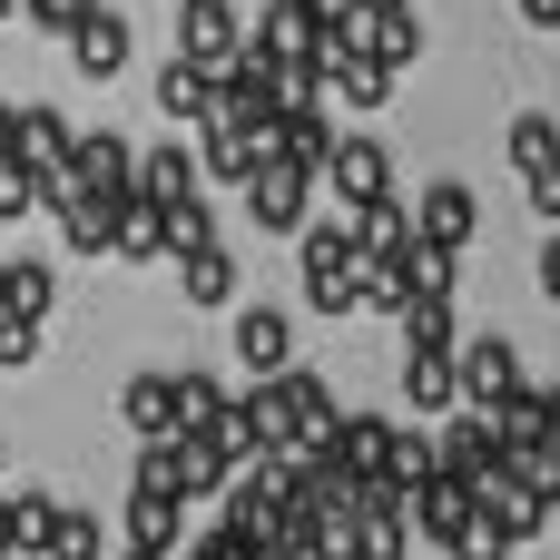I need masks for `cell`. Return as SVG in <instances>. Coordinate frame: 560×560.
I'll use <instances>...</instances> for the list:
<instances>
[{
	"instance_id": "cell-2",
	"label": "cell",
	"mask_w": 560,
	"mask_h": 560,
	"mask_svg": "<svg viewBox=\"0 0 560 560\" xmlns=\"http://www.w3.org/2000/svg\"><path fill=\"white\" fill-rule=\"evenodd\" d=\"M305 207H315V167H295V158H266V167L246 177V217H256L266 236H305V226H315Z\"/></svg>"
},
{
	"instance_id": "cell-21",
	"label": "cell",
	"mask_w": 560,
	"mask_h": 560,
	"mask_svg": "<svg viewBox=\"0 0 560 560\" xmlns=\"http://www.w3.org/2000/svg\"><path fill=\"white\" fill-rule=\"evenodd\" d=\"M364 59H374V69L423 59V20H413V10H364Z\"/></svg>"
},
{
	"instance_id": "cell-51",
	"label": "cell",
	"mask_w": 560,
	"mask_h": 560,
	"mask_svg": "<svg viewBox=\"0 0 560 560\" xmlns=\"http://www.w3.org/2000/svg\"><path fill=\"white\" fill-rule=\"evenodd\" d=\"M0 453H10V443H0Z\"/></svg>"
},
{
	"instance_id": "cell-1",
	"label": "cell",
	"mask_w": 560,
	"mask_h": 560,
	"mask_svg": "<svg viewBox=\"0 0 560 560\" xmlns=\"http://www.w3.org/2000/svg\"><path fill=\"white\" fill-rule=\"evenodd\" d=\"M354 266H364L354 217H315V226H305V295H315L325 315H354Z\"/></svg>"
},
{
	"instance_id": "cell-41",
	"label": "cell",
	"mask_w": 560,
	"mask_h": 560,
	"mask_svg": "<svg viewBox=\"0 0 560 560\" xmlns=\"http://www.w3.org/2000/svg\"><path fill=\"white\" fill-rule=\"evenodd\" d=\"M532 217H560V167H551V177H532Z\"/></svg>"
},
{
	"instance_id": "cell-24",
	"label": "cell",
	"mask_w": 560,
	"mask_h": 560,
	"mask_svg": "<svg viewBox=\"0 0 560 560\" xmlns=\"http://www.w3.org/2000/svg\"><path fill=\"white\" fill-rule=\"evenodd\" d=\"M118 217H128V207H108V197H69V207H59V236H69L79 256H118Z\"/></svg>"
},
{
	"instance_id": "cell-12",
	"label": "cell",
	"mask_w": 560,
	"mask_h": 560,
	"mask_svg": "<svg viewBox=\"0 0 560 560\" xmlns=\"http://www.w3.org/2000/svg\"><path fill=\"white\" fill-rule=\"evenodd\" d=\"M325 472H345V482H374V472H394V423L384 413H345L335 423V443L315 453Z\"/></svg>"
},
{
	"instance_id": "cell-48",
	"label": "cell",
	"mask_w": 560,
	"mask_h": 560,
	"mask_svg": "<svg viewBox=\"0 0 560 560\" xmlns=\"http://www.w3.org/2000/svg\"><path fill=\"white\" fill-rule=\"evenodd\" d=\"M551 532H560V492H551Z\"/></svg>"
},
{
	"instance_id": "cell-26",
	"label": "cell",
	"mask_w": 560,
	"mask_h": 560,
	"mask_svg": "<svg viewBox=\"0 0 560 560\" xmlns=\"http://www.w3.org/2000/svg\"><path fill=\"white\" fill-rule=\"evenodd\" d=\"M354 246L394 266V256L413 246V207H404V197H384V207H364V217H354Z\"/></svg>"
},
{
	"instance_id": "cell-17",
	"label": "cell",
	"mask_w": 560,
	"mask_h": 560,
	"mask_svg": "<svg viewBox=\"0 0 560 560\" xmlns=\"http://www.w3.org/2000/svg\"><path fill=\"white\" fill-rule=\"evenodd\" d=\"M512 453H502V433H492V413H453L443 423V472H463V482H482V472H502Z\"/></svg>"
},
{
	"instance_id": "cell-11",
	"label": "cell",
	"mask_w": 560,
	"mask_h": 560,
	"mask_svg": "<svg viewBox=\"0 0 560 560\" xmlns=\"http://www.w3.org/2000/svg\"><path fill=\"white\" fill-rule=\"evenodd\" d=\"M236 364H246L256 384L295 374V315H285V305H246V315H236Z\"/></svg>"
},
{
	"instance_id": "cell-35",
	"label": "cell",
	"mask_w": 560,
	"mask_h": 560,
	"mask_svg": "<svg viewBox=\"0 0 560 560\" xmlns=\"http://www.w3.org/2000/svg\"><path fill=\"white\" fill-rule=\"evenodd\" d=\"M197 246H217V217H207V197L167 217V256H197Z\"/></svg>"
},
{
	"instance_id": "cell-28",
	"label": "cell",
	"mask_w": 560,
	"mask_h": 560,
	"mask_svg": "<svg viewBox=\"0 0 560 560\" xmlns=\"http://www.w3.org/2000/svg\"><path fill=\"white\" fill-rule=\"evenodd\" d=\"M59 512H69V502H49V492H10V551L49 560V532H59Z\"/></svg>"
},
{
	"instance_id": "cell-32",
	"label": "cell",
	"mask_w": 560,
	"mask_h": 560,
	"mask_svg": "<svg viewBox=\"0 0 560 560\" xmlns=\"http://www.w3.org/2000/svg\"><path fill=\"white\" fill-rule=\"evenodd\" d=\"M433 472H443V433H394V482L423 492Z\"/></svg>"
},
{
	"instance_id": "cell-50",
	"label": "cell",
	"mask_w": 560,
	"mask_h": 560,
	"mask_svg": "<svg viewBox=\"0 0 560 560\" xmlns=\"http://www.w3.org/2000/svg\"><path fill=\"white\" fill-rule=\"evenodd\" d=\"M0 276H10V256H0Z\"/></svg>"
},
{
	"instance_id": "cell-3",
	"label": "cell",
	"mask_w": 560,
	"mask_h": 560,
	"mask_svg": "<svg viewBox=\"0 0 560 560\" xmlns=\"http://www.w3.org/2000/svg\"><path fill=\"white\" fill-rule=\"evenodd\" d=\"M453 374H463V413H502L532 374H522V354H512V335H472V345H453Z\"/></svg>"
},
{
	"instance_id": "cell-39",
	"label": "cell",
	"mask_w": 560,
	"mask_h": 560,
	"mask_svg": "<svg viewBox=\"0 0 560 560\" xmlns=\"http://www.w3.org/2000/svg\"><path fill=\"white\" fill-rule=\"evenodd\" d=\"M20 10H30L39 30H59V39H69V30H79L89 10H108V0H20Z\"/></svg>"
},
{
	"instance_id": "cell-42",
	"label": "cell",
	"mask_w": 560,
	"mask_h": 560,
	"mask_svg": "<svg viewBox=\"0 0 560 560\" xmlns=\"http://www.w3.org/2000/svg\"><path fill=\"white\" fill-rule=\"evenodd\" d=\"M512 10H522L532 30H560V0H512Z\"/></svg>"
},
{
	"instance_id": "cell-27",
	"label": "cell",
	"mask_w": 560,
	"mask_h": 560,
	"mask_svg": "<svg viewBox=\"0 0 560 560\" xmlns=\"http://www.w3.org/2000/svg\"><path fill=\"white\" fill-rule=\"evenodd\" d=\"M177 285H187V305H226L236 295V256L226 246H197V256H177Z\"/></svg>"
},
{
	"instance_id": "cell-33",
	"label": "cell",
	"mask_w": 560,
	"mask_h": 560,
	"mask_svg": "<svg viewBox=\"0 0 560 560\" xmlns=\"http://www.w3.org/2000/svg\"><path fill=\"white\" fill-rule=\"evenodd\" d=\"M30 207H39V167L30 158H0V226H20Z\"/></svg>"
},
{
	"instance_id": "cell-5",
	"label": "cell",
	"mask_w": 560,
	"mask_h": 560,
	"mask_svg": "<svg viewBox=\"0 0 560 560\" xmlns=\"http://www.w3.org/2000/svg\"><path fill=\"white\" fill-rule=\"evenodd\" d=\"M197 197H207V167H197V138H158V148L138 158V207L177 217V207H197Z\"/></svg>"
},
{
	"instance_id": "cell-38",
	"label": "cell",
	"mask_w": 560,
	"mask_h": 560,
	"mask_svg": "<svg viewBox=\"0 0 560 560\" xmlns=\"http://www.w3.org/2000/svg\"><path fill=\"white\" fill-rule=\"evenodd\" d=\"M325 39H364V0H305Z\"/></svg>"
},
{
	"instance_id": "cell-44",
	"label": "cell",
	"mask_w": 560,
	"mask_h": 560,
	"mask_svg": "<svg viewBox=\"0 0 560 560\" xmlns=\"http://www.w3.org/2000/svg\"><path fill=\"white\" fill-rule=\"evenodd\" d=\"M0 158H20V108L0 98Z\"/></svg>"
},
{
	"instance_id": "cell-19",
	"label": "cell",
	"mask_w": 560,
	"mask_h": 560,
	"mask_svg": "<svg viewBox=\"0 0 560 560\" xmlns=\"http://www.w3.org/2000/svg\"><path fill=\"white\" fill-rule=\"evenodd\" d=\"M118 541H138V551H177V541H187V502H167V492H128Z\"/></svg>"
},
{
	"instance_id": "cell-6",
	"label": "cell",
	"mask_w": 560,
	"mask_h": 560,
	"mask_svg": "<svg viewBox=\"0 0 560 560\" xmlns=\"http://www.w3.org/2000/svg\"><path fill=\"white\" fill-rule=\"evenodd\" d=\"M325 187L345 197V217H364V207H384L394 197V167H384V138H335V158H325Z\"/></svg>"
},
{
	"instance_id": "cell-45",
	"label": "cell",
	"mask_w": 560,
	"mask_h": 560,
	"mask_svg": "<svg viewBox=\"0 0 560 560\" xmlns=\"http://www.w3.org/2000/svg\"><path fill=\"white\" fill-rule=\"evenodd\" d=\"M118 560H167V551H138V541H118Z\"/></svg>"
},
{
	"instance_id": "cell-40",
	"label": "cell",
	"mask_w": 560,
	"mask_h": 560,
	"mask_svg": "<svg viewBox=\"0 0 560 560\" xmlns=\"http://www.w3.org/2000/svg\"><path fill=\"white\" fill-rule=\"evenodd\" d=\"M30 354H39V325H10V315H0V374L30 364Z\"/></svg>"
},
{
	"instance_id": "cell-37",
	"label": "cell",
	"mask_w": 560,
	"mask_h": 560,
	"mask_svg": "<svg viewBox=\"0 0 560 560\" xmlns=\"http://www.w3.org/2000/svg\"><path fill=\"white\" fill-rule=\"evenodd\" d=\"M512 551H522V541H512L502 522H472V532L453 541V560H512Z\"/></svg>"
},
{
	"instance_id": "cell-13",
	"label": "cell",
	"mask_w": 560,
	"mask_h": 560,
	"mask_svg": "<svg viewBox=\"0 0 560 560\" xmlns=\"http://www.w3.org/2000/svg\"><path fill=\"white\" fill-rule=\"evenodd\" d=\"M472 522H482V492H472L463 472H433V482L413 492V532H423L433 551H453V541H463Z\"/></svg>"
},
{
	"instance_id": "cell-23",
	"label": "cell",
	"mask_w": 560,
	"mask_h": 560,
	"mask_svg": "<svg viewBox=\"0 0 560 560\" xmlns=\"http://www.w3.org/2000/svg\"><path fill=\"white\" fill-rule=\"evenodd\" d=\"M197 167H207V177H226V187H246V177L266 167V138H236V128H197Z\"/></svg>"
},
{
	"instance_id": "cell-16",
	"label": "cell",
	"mask_w": 560,
	"mask_h": 560,
	"mask_svg": "<svg viewBox=\"0 0 560 560\" xmlns=\"http://www.w3.org/2000/svg\"><path fill=\"white\" fill-rule=\"evenodd\" d=\"M20 158H30L39 177H59V167L79 158V118H69V108H49V98H39V108H20Z\"/></svg>"
},
{
	"instance_id": "cell-43",
	"label": "cell",
	"mask_w": 560,
	"mask_h": 560,
	"mask_svg": "<svg viewBox=\"0 0 560 560\" xmlns=\"http://www.w3.org/2000/svg\"><path fill=\"white\" fill-rule=\"evenodd\" d=\"M541 295H551V305H560V236H551V246H541Z\"/></svg>"
},
{
	"instance_id": "cell-34",
	"label": "cell",
	"mask_w": 560,
	"mask_h": 560,
	"mask_svg": "<svg viewBox=\"0 0 560 560\" xmlns=\"http://www.w3.org/2000/svg\"><path fill=\"white\" fill-rule=\"evenodd\" d=\"M413 551V522H354V560H404Z\"/></svg>"
},
{
	"instance_id": "cell-22",
	"label": "cell",
	"mask_w": 560,
	"mask_h": 560,
	"mask_svg": "<svg viewBox=\"0 0 560 560\" xmlns=\"http://www.w3.org/2000/svg\"><path fill=\"white\" fill-rule=\"evenodd\" d=\"M158 108H167L177 128H207V108H217V79H207V69H187V59H167V69H158Z\"/></svg>"
},
{
	"instance_id": "cell-30",
	"label": "cell",
	"mask_w": 560,
	"mask_h": 560,
	"mask_svg": "<svg viewBox=\"0 0 560 560\" xmlns=\"http://www.w3.org/2000/svg\"><path fill=\"white\" fill-rule=\"evenodd\" d=\"M49 560H108V522L69 502V512H59V532H49Z\"/></svg>"
},
{
	"instance_id": "cell-8",
	"label": "cell",
	"mask_w": 560,
	"mask_h": 560,
	"mask_svg": "<svg viewBox=\"0 0 560 560\" xmlns=\"http://www.w3.org/2000/svg\"><path fill=\"white\" fill-rule=\"evenodd\" d=\"M118 423H128L138 443H177V433H187V394H177V374H128V384H118Z\"/></svg>"
},
{
	"instance_id": "cell-25",
	"label": "cell",
	"mask_w": 560,
	"mask_h": 560,
	"mask_svg": "<svg viewBox=\"0 0 560 560\" xmlns=\"http://www.w3.org/2000/svg\"><path fill=\"white\" fill-rule=\"evenodd\" d=\"M502 148H512V167H522V187H532V177H551V167H560V118H541V108H522Z\"/></svg>"
},
{
	"instance_id": "cell-10",
	"label": "cell",
	"mask_w": 560,
	"mask_h": 560,
	"mask_svg": "<svg viewBox=\"0 0 560 560\" xmlns=\"http://www.w3.org/2000/svg\"><path fill=\"white\" fill-rule=\"evenodd\" d=\"M472 226H482V207H472V187H463V177H433V187L413 197V236H423V246L463 256V246H472Z\"/></svg>"
},
{
	"instance_id": "cell-31",
	"label": "cell",
	"mask_w": 560,
	"mask_h": 560,
	"mask_svg": "<svg viewBox=\"0 0 560 560\" xmlns=\"http://www.w3.org/2000/svg\"><path fill=\"white\" fill-rule=\"evenodd\" d=\"M148 256H167V217L158 207H128L118 217V266H148Z\"/></svg>"
},
{
	"instance_id": "cell-36",
	"label": "cell",
	"mask_w": 560,
	"mask_h": 560,
	"mask_svg": "<svg viewBox=\"0 0 560 560\" xmlns=\"http://www.w3.org/2000/svg\"><path fill=\"white\" fill-rule=\"evenodd\" d=\"M138 492H167L177 502V443H138Z\"/></svg>"
},
{
	"instance_id": "cell-47",
	"label": "cell",
	"mask_w": 560,
	"mask_h": 560,
	"mask_svg": "<svg viewBox=\"0 0 560 560\" xmlns=\"http://www.w3.org/2000/svg\"><path fill=\"white\" fill-rule=\"evenodd\" d=\"M364 10H413V0H364Z\"/></svg>"
},
{
	"instance_id": "cell-52",
	"label": "cell",
	"mask_w": 560,
	"mask_h": 560,
	"mask_svg": "<svg viewBox=\"0 0 560 560\" xmlns=\"http://www.w3.org/2000/svg\"><path fill=\"white\" fill-rule=\"evenodd\" d=\"M177 10H187V0H177Z\"/></svg>"
},
{
	"instance_id": "cell-9",
	"label": "cell",
	"mask_w": 560,
	"mask_h": 560,
	"mask_svg": "<svg viewBox=\"0 0 560 560\" xmlns=\"http://www.w3.org/2000/svg\"><path fill=\"white\" fill-rule=\"evenodd\" d=\"M246 49H256L266 69H315L325 30H315V10H305V0H266V20L246 30Z\"/></svg>"
},
{
	"instance_id": "cell-49",
	"label": "cell",
	"mask_w": 560,
	"mask_h": 560,
	"mask_svg": "<svg viewBox=\"0 0 560 560\" xmlns=\"http://www.w3.org/2000/svg\"><path fill=\"white\" fill-rule=\"evenodd\" d=\"M10 10H20V0H0V20H10Z\"/></svg>"
},
{
	"instance_id": "cell-4",
	"label": "cell",
	"mask_w": 560,
	"mask_h": 560,
	"mask_svg": "<svg viewBox=\"0 0 560 560\" xmlns=\"http://www.w3.org/2000/svg\"><path fill=\"white\" fill-rule=\"evenodd\" d=\"M79 197H108V207H138V148L118 128H79V158H69Z\"/></svg>"
},
{
	"instance_id": "cell-46",
	"label": "cell",
	"mask_w": 560,
	"mask_h": 560,
	"mask_svg": "<svg viewBox=\"0 0 560 560\" xmlns=\"http://www.w3.org/2000/svg\"><path fill=\"white\" fill-rule=\"evenodd\" d=\"M0 551H10V492H0Z\"/></svg>"
},
{
	"instance_id": "cell-29",
	"label": "cell",
	"mask_w": 560,
	"mask_h": 560,
	"mask_svg": "<svg viewBox=\"0 0 560 560\" xmlns=\"http://www.w3.org/2000/svg\"><path fill=\"white\" fill-rule=\"evenodd\" d=\"M404 345L413 354H453V295H413L404 305Z\"/></svg>"
},
{
	"instance_id": "cell-14",
	"label": "cell",
	"mask_w": 560,
	"mask_h": 560,
	"mask_svg": "<svg viewBox=\"0 0 560 560\" xmlns=\"http://www.w3.org/2000/svg\"><path fill=\"white\" fill-rule=\"evenodd\" d=\"M492 433H502V453L522 463V453H551L560 443V404H551V384H522L502 413H492Z\"/></svg>"
},
{
	"instance_id": "cell-7",
	"label": "cell",
	"mask_w": 560,
	"mask_h": 560,
	"mask_svg": "<svg viewBox=\"0 0 560 560\" xmlns=\"http://www.w3.org/2000/svg\"><path fill=\"white\" fill-rule=\"evenodd\" d=\"M236 49H246V30H236L226 0H187V10H177V59H187V69L217 79V69H236Z\"/></svg>"
},
{
	"instance_id": "cell-15",
	"label": "cell",
	"mask_w": 560,
	"mask_h": 560,
	"mask_svg": "<svg viewBox=\"0 0 560 560\" xmlns=\"http://www.w3.org/2000/svg\"><path fill=\"white\" fill-rule=\"evenodd\" d=\"M69 69H79V79H118V69H128V10H118V0L69 30Z\"/></svg>"
},
{
	"instance_id": "cell-20",
	"label": "cell",
	"mask_w": 560,
	"mask_h": 560,
	"mask_svg": "<svg viewBox=\"0 0 560 560\" xmlns=\"http://www.w3.org/2000/svg\"><path fill=\"white\" fill-rule=\"evenodd\" d=\"M404 404L433 413V423H453V413H463V374H453V354H413V364H404Z\"/></svg>"
},
{
	"instance_id": "cell-18",
	"label": "cell",
	"mask_w": 560,
	"mask_h": 560,
	"mask_svg": "<svg viewBox=\"0 0 560 560\" xmlns=\"http://www.w3.org/2000/svg\"><path fill=\"white\" fill-rule=\"evenodd\" d=\"M49 305H59L49 256H10V276H0V315H10V325H49Z\"/></svg>"
}]
</instances>
